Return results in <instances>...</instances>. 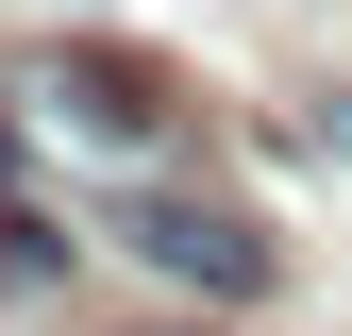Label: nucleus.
Returning <instances> with one entry per match:
<instances>
[{
	"label": "nucleus",
	"instance_id": "obj_1",
	"mask_svg": "<svg viewBox=\"0 0 352 336\" xmlns=\"http://www.w3.org/2000/svg\"><path fill=\"white\" fill-rule=\"evenodd\" d=\"M17 135H51L67 168H101V185H151L168 151H185V84L151 51H118V34H84V51H17Z\"/></svg>",
	"mask_w": 352,
	"mask_h": 336
},
{
	"label": "nucleus",
	"instance_id": "obj_2",
	"mask_svg": "<svg viewBox=\"0 0 352 336\" xmlns=\"http://www.w3.org/2000/svg\"><path fill=\"white\" fill-rule=\"evenodd\" d=\"M118 252H135V269H168V286H201V303H269V269H285L235 202H168V185L118 202Z\"/></svg>",
	"mask_w": 352,
	"mask_h": 336
},
{
	"label": "nucleus",
	"instance_id": "obj_3",
	"mask_svg": "<svg viewBox=\"0 0 352 336\" xmlns=\"http://www.w3.org/2000/svg\"><path fill=\"white\" fill-rule=\"evenodd\" d=\"M319 151H352V101H319Z\"/></svg>",
	"mask_w": 352,
	"mask_h": 336
}]
</instances>
